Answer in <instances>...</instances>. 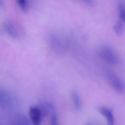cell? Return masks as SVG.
Masks as SVG:
<instances>
[{
    "instance_id": "cell-8",
    "label": "cell",
    "mask_w": 125,
    "mask_h": 125,
    "mask_svg": "<svg viewBox=\"0 0 125 125\" xmlns=\"http://www.w3.org/2000/svg\"><path fill=\"white\" fill-rule=\"evenodd\" d=\"M115 32L118 36L122 35L124 32L123 25L122 22L118 21L116 23L114 26Z\"/></svg>"
},
{
    "instance_id": "cell-4",
    "label": "cell",
    "mask_w": 125,
    "mask_h": 125,
    "mask_svg": "<svg viewBox=\"0 0 125 125\" xmlns=\"http://www.w3.org/2000/svg\"><path fill=\"white\" fill-rule=\"evenodd\" d=\"M98 111L102 115L105 117L108 125H115L114 118L111 110L105 107H100Z\"/></svg>"
},
{
    "instance_id": "cell-5",
    "label": "cell",
    "mask_w": 125,
    "mask_h": 125,
    "mask_svg": "<svg viewBox=\"0 0 125 125\" xmlns=\"http://www.w3.org/2000/svg\"><path fill=\"white\" fill-rule=\"evenodd\" d=\"M4 26L9 34L12 38H17L18 37L17 32L11 23L9 21H6L4 23Z\"/></svg>"
},
{
    "instance_id": "cell-9",
    "label": "cell",
    "mask_w": 125,
    "mask_h": 125,
    "mask_svg": "<svg viewBox=\"0 0 125 125\" xmlns=\"http://www.w3.org/2000/svg\"><path fill=\"white\" fill-rule=\"evenodd\" d=\"M50 125H58V117L55 113H53L51 116Z\"/></svg>"
},
{
    "instance_id": "cell-2",
    "label": "cell",
    "mask_w": 125,
    "mask_h": 125,
    "mask_svg": "<svg viewBox=\"0 0 125 125\" xmlns=\"http://www.w3.org/2000/svg\"><path fill=\"white\" fill-rule=\"evenodd\" d=\"M101 53V56L107 63L112 65H115L117 63L118 59L114 51L110 47H104Z\"/></svg>"
},
{
    "instance_id": "cell-7",
    "label": "cell",
    "mask_w": 125,
    "mask_h": 125,
    "mask_svg": "<svg viewBox=\"0 0 125 125\" xmlns=\"http://www.w3.org/2000/svg\"><path fill=\"white\" fill-rule=\"evenodd\" d=\"M118 10L120 20L125 23V4L122 1L118 2Z\"/></svg>"
},
{
    "instance_id": "cell-6",
    "label": "cell",
    "mask_w": 125,
    "mask_h": 125,
    "mask_svg": "<svg viewBox=\"0 0 125 125\" xmlns=\"http://www.w3.org/2000/svg\"><path fill=\"white\" fill-rule=\"evenodd\" d=\"M71 95L75 109L76 111H80L82 108V103L79 95L75 91H72Z\"/></svg>"
},
{
    "instance_id": "cell-10",
    "label": "cell",
    "mask_w": 125,
    "mask_h": 125,
    "mask_svg": "<svg viewBox=\"0 0 125 125\" xmlns=\"http://www.w3.org/2000/svg\"><path fill=\"white\" fill-rule=\"evenodd\" d=\"M18 3L21 9L24 11H26L27 10V4L25 0H20L18 1Z\"/></svg>"
},
{
    "instance_id": "cell-11",
    "label": "cell",
    "mask_w": 125,
    "mask_h": 125,
    "mask_svg": "<svg viewBox=\"0 0 125 125\" xmlns=\"http://www.w3.org/2000/svg\"><path fill=\"white\" fill-rule=\"evenodd\" d=\"M3 5V4L2 1L0 0V8L2 7Z\"/></svg>"
},
{
    "instance_id": "cell-1",
    "label": "cell",
    "mask_w": 125,
    "mask_h": 125,
    "mask_svg": "<svg viewBox=\"0 0 125 125\" xmlns=\"http://www.w3.org/2000/svg\"><path fill=\"white\" fill-rule=\"evenodd\" d=\"M106 75L109 83L115 90L122 94L125 92V83L118 76L110 71H107Z\"/></svg>"
},
{
    "instance_id": "cell-3",
    "label": "cell",
    "mask_w": 125,
    "mask_h": 125,
    "mask_svg": "<svg viewBox=\"0 0 125 125\" xmlns=\"http://www.w3.org/2000/svg\"><path fill=\"white\" fill-rule=\"evenodd\" d=\"M29 116L34 125H40L42 121V113L41 109L37 106H32L29 109Z\"/></svg>"
},
{
    "instance_id": "cell-12",
    "label": "cell",
    "mask_w": 125,
    "mask_h": 125,
    "mask_svg": "<svg viewBox=\"0 0 125 125\" xmlns=\"http://www.w3.org/2000/svg\"><path fill=\"white\" fill-rule=\"evenodd\" d=\"M2 31H1V30L0 29V34H2Z\"/></svg>"
},
{
    "instance_id": "cell-13",
    "label": "cell",
    "mask_w": 125,
    "mask_h": 125,
    "mask_svg": "<svg viewBox=\"0 0 125 125\" xmlns=\"http://www.w3.org/2000/svg\"></svg>"
}]
</instances>
